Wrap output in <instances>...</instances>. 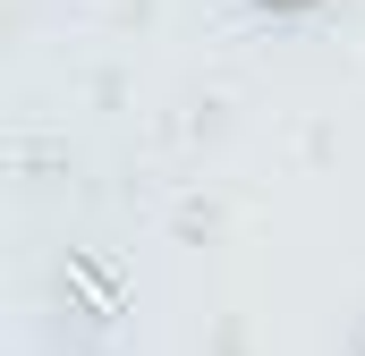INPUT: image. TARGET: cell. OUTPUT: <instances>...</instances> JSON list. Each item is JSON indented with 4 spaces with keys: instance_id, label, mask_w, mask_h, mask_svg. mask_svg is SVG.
Returning <instances> with one entry per match:
<instances>
[{
    "instance_id": "1",
    "label": "cell",
    "mask_w": 365,
    "mask_h": 356,
    "mask_svg": "<svg viewBox=\"0 0 365 356\" xmlns=\"http://www.w3.org/2000/svg\"><path fill=\"white\" fill-rule=\"evenodd\" d=\"M60 288L77 297V314H86L93 331H110V323H119V305H128L119 271L102 263V255H86V246H68V255H60Z\"/></svg>"
},
{
    "instance_id": "2",
    "label": "cell",
    "mask_w": 365,
    "mask_h": 356,
    "mask_svg": "<svg viewBox=\"0 0 365 356\" xmlns=\"http://www.w3.org/2000/svg\"><path fill=\"white\" fill-rule=\"evenodd\" d=\"M264 9H306V0H264Z\"/></svg>"
},
{
    "instance_id": "3",
    "label": "cell",
    "mask_w": 365,
    "mask_h": 356,
    "mask_svg": "<svg viewBox=\"0 0 365 356\" xmlns=\"http://www.w3.org/2000/svg\"><path fill=\"white\" fill-rule=\"evenodd\" d=\"M357 356H365V331H357Z\"/></svg>"
}]
</instances>
